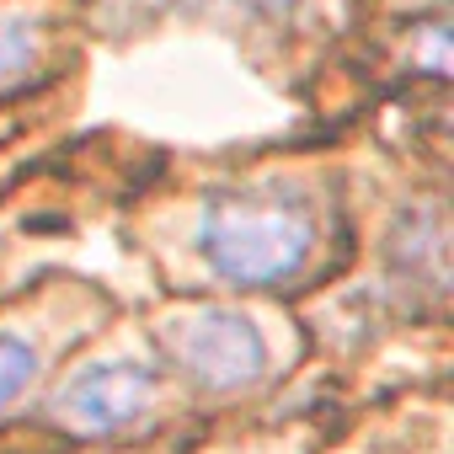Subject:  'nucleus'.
<instances>
[{
    "label": "nucleus",
    "mask_w": 454,
    "mask_h": 454,
    "mask_svg": "<svg viewBox=\"0 0 454 454\" xmlns=\"http://www.w3.org/2000/svg\"><path fill=\"white\" fill-rule=\"evenodd\" d=\"M316 247V219L289 192H241V198H214L198 224V252L203 262L247 289L284 284L305 268Z\"/></svg>",
    "instance_id": "nucleus-1"
},
{
    "label": "nucleus",
    "mask_w": 454,
    "mask_h": 454,
    "mask_svg": "<svg viewBox=\"0 0 454 454\" xmlns=\"http://www.w3.org/2000/svg\"><path fill=\"white\" fill-rule=\"evenodd\" d=\"M166 342H171L176 369L208 395L241 390L268 369L262 326L252 316H241V310H224V305H198L187 321H176L166 332Z\"/></svg>",
    "instance_id": "nucleus-2"
},
{
    "label": "nucleus",
    "mask_w": 454,
    "mask_h": 454,
    "mask_svg": "<svg viewBox=\"0 0 454 454\" xmlns=\"http://www.w3.org/2000/svg\"><path fill=\"white\" fill-rule=\"evenodd\" d=\"M150 401H155V369L123 358V364H97L65 380L54 395V411L75 433H113V427H129Z\"/></svg>",
    "instance_id": "nucleus-3"
},
{
    "label": "nucleus",
    "mask_w": 454,
    "mask_h": 454,
    "mask_svg": "<svg viewBox=\"0 0 454 454\" xmlns=\"http://www.w3.org/2000/svg\"><path fill=\"white\" fill-rule=\"evenodd\" d=\"M43 54V38L33 22H0V91L17 86Z\"/></svg>",
    "instance_id": "nucleus-4"
},
{
    "label": "nucleus",
    "mask_w": 454,
    "mask_h": 454,
    "mask_svg": "<svg viewBox=\"0 0 454 454\" xmlns=\"http://www.w3.org/2000/svg\"><path fill=\"white\" fill-rule=\"evenodd\" d=\"M33 374H38V353H33L22 337L0 332V411H6V406L33 385Z\"/></svg>",
    "instance_id": "nucleus-5"
},
{
    "label": "nucleus",
    "mask_w": 454,
    "mask_h": 454,
    "mask_svg": "<svg viewBox=\"0 0 454 454\" xmlns=\"http://www.w3.org/2000/svg\"><path fill=\"white\" fill-rule=\"evenodd\" d=\"M198 6H208V0H198Z\"/></svg>",
    "instance_id": "nucleus-6"
}]
</instances>
